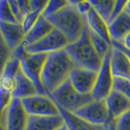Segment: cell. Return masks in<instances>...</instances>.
Here are the masks:
<instances>
[{"label":"cell","instance_id":"1","mask_svg":"<svg viewBox=\"0 0 130 130\" xmlns=\"http://www.w3.org/2000/svg\"><path fill=\"white\" fill-rule=\"evenodd\" d=\"M75 68L65 50L49 54L41 75V81L46 94H51L68 81Z\"/></svg>","mask_w":130,"mask_h":130},{"label":"cell","instance_id":"2","mask_svg":"<svg viewBox=\"0 0 130 130\" xmlns=\"http://www.w3.org/2000/svg\"><path fill=\"white\" fill-rule=\"evenodd\" d=\"M46 19L55 28L66 37L69 44L78 40L87 26L85 16L80 13L71 1L63 9Z\"/></svg>","mask_w":130,"mask_h":130},{"label":"cell","instance_id":"3","mask_svg":"<svg viewBox=\"0 0 130 130\" xmlns=\"http://www.w3.org/2000/svg\"><path fill=\"white\" fill-rule=\"evenodd\" d=\"M76 68H86L99 72L103 59L97 54L90 42L86 26L82 36L75 42L68 44L65 48Z\"/></svg>","mask_w":130,"mask_h":130},{"label":"cell","instance_id":"4","mask_svg":"<svg viewBox=\"0 0 130 130\" xmlns=\"http://www.w3.org/2000/svg\"><path fill=\"white\" fill-rule=\"evenodd\" d=\"M47 55L45 54H29L26 51L23 44L12 51L11 54L12 57L20 59L21 71L34 83L38 94L42 95L46 94L41 81V75Z\"/></svg>","mask_w":130,"mask_h":130},{"label":"cell","instance_id":"5","mask_svg":"<svg viewBox=\"0 0 130 130\" xmlns=\"http://www.w3.org/2000/svg\"><path fill=\"white\" fill-rule=\"evenodd\" d=\"M47 95L54 100L57 106L72 113L94 100L92 94H81L77 92L69 80L55 91Z\"/></svg>","mask_w":130,"mask_h":130},{"label":"cell","instance_id":"6","mask_svg":"<svg viewBox=\"0 0 130 130\" xmlns=\"http://www.w3.org/2000/svg\"><path fill=\"white\" fill-rule=\"evenodd\" d=\"M69 42L66 37L60 31L54 28L38 42L24 47L26 51L29 54L49 55L51 53L65 50Z\"/></svg>","mask_w":130,"mask_h":130},{"label":"cell","instance_id":"7","mask_svg":"<svg viewBox=\"0 0 130 130\" xmlns=\"http://www.w3.org/2000/svg\"><path fill=\"white\" fill-rule=\"evenodd\" d=\"M21 103L29 116H55L60 115L56 103L47 94H36L25 98L21 99Z\"/></svg>","mask_w":130,"mask_h":130},{"label":"cell","instance_id":"8","mask_svg":"<svg viewBox=\"0 0 130 130\" xmlns=\"http://www.w3.org/2000/svg\"><path fill=\"white\" fill-rule=\"evenodd\" d=\"M28 115L24 110L21 100L12 98L4 112L1 124L6 130H27Z\"/></svg>","mask_w":130,"mask_h":130},{"label":"cell","instance_id":"9","mask_svg":"<svg viewBox=\"0 0 130 130\" xmlns=\"http://www.w3.org/2000/svg\"><path fill=\"white\" fill-rule=\"evenodd\" d=\"M74 114L93 126H105L111 121L106 100H93Z\"/></svg>","mask_w":130,"mask_h":130},{"label":"cell","instance_id":"10","mask_svg":"<svg viewBox=\"0 0 130 130\" xmlns=\"http://www.w3.org/2000/svg\"><path fill=\"white\" fill-rule=\"evenodd\" d=\"M114 89V76L111 69V53L103 59L98 72L95 86L92 92L94 100H106Z\"/></svg>","mask_w":130,"mask_h":130},{"label":"cell","instance_id":"11","mask_svg":"<svg viewBox=\"0 0 130 130\" xmlns=\"http://www.w3.org/2000/svg\"><path fill=\"white\" fill-rule=\"evenodd\" d=\"M98 72L86 68H75L71 72L69 80L76 90L81 94H92Z\"/></svg>","mask_w":130,"mask_h":130},{"label":"cell","instance_id":"12","mask_svg":"<svg viewBox=\"0 0 130 130\" xmlns=\"http://www.w3.org/2000/svg\"><path fill=\"white\" fill-rule=\"evenodd\" d=\"M110 119L116 121L130 111V100L116 89H114L106 99Z\"/></svg>","mask_w":130,"mask_h":130},{"label":"cell","instance_id":"13","mask_svg":"<svg viewBox=\"0 0 130 130\" xmlns=\"http://www.w3.org/2000/svg\"><path fill=\"white\" fill-rule=\"evenodd\" d=\"M0 34L11 51L23 44L26 35L21 24L3 22H0Z\"/></svg>","mask_w":130,"mask_h":130},{"label":"cell","instance_id":"14","mask_svg":"<svg viewBox=\"0 0 130 130\" xmlns=\"http://www.w3.org/2000/svg\"><path fill=\"white\" fill-rule=\"evenodd\" d=\"M111 69L114 77L130 80V59L124 51L113 46L111 52Z\"/></svg>","mask_w":130,"mask_h":130},{"label":"cell","instance_id":"15","mask_svg":"<svg viewBox=\"0 0 130 130\" xmlns=\"http://www.w3.org/2000/svg\"><path fill=\"white\" fill-rule=\"evenodd\" d=\"M111 42L121 43L130 34V13L124 11L108 24Z\"/></svg>","mask_w":130,"mask_h":130},{"label":"cell","instance_id":"16","mask_svg":"<svg viewBox=\"0 0 130 130\" xmlns=\"http://www.w3.org/2000/svg\"><path fill=\"white\" fill-rule=\"evenodd\" d=\"M64 121L63 117L55 116H28L27 130H58Z\"/></svg>","mask_w":130,"mask_h":130},{"label":"cell","instance_id":"17","mask_svg":"<svg viewBox=\"0 0 130 130\" xmlns=\"http://www.w3.org/2000/svg\"><path fill=\"white\" fill-rule=\"evenodd\" d=\"M85 21L89 29L102 37L108 42L111 43L108 24L101 17L100 15L93 9V7H92L85 15Z\"/></svg>","mask_w":130,"mask_h":130},{"label":"cell","instance_id":"18","mask_svg":"<svg viewBox=\"0 0 130 130\" xmlns=\"http://www.w3.org/2000/svg\"><path fill=\"white\" fill-rule=\"evenodd\" d=\"M54 28V26L42 15L34 24V26L26 34L23 45L24 46H27L38 42L45 36H46L49 32H51Z\"/></svg>","mask_w":130,"mask_h":130},{"label":"cell","instance_id":"19","mask_svg":"<svg viewBox=\"0 0 130 130\" xmlns=\"http://www.w3.org/2000/svg\"><path fill=\"white\" fill-rule=\"evenodd\" d=\"M36 94L38 93L35 85L20 69L15 75V88L11 93V97L21 100Z\"/></svg>","mask_w":130,"mask_h":130},{"label":"cell","instance_id":"20","mask_svg":"<svg viewBox=\"0 0 130 130\" xmlns=\"http://www.w3.org/2000/svg\"><path fill=\"white\" fill-rule=\"evenodd\" d=\"M57 107L59 108L60 116L63 119L64 124L67 126L68 130H95L96 126L89 124L87 121L77 116L74 113L68 111L59 106Z\"/></svg>","mask_w":130,"mask_h":130},{"label":"cell","instance_id":"21","mask_svg":"<svg viewBox=\"0 0 130 130\" xmlns=\"http://www.w3.org/2000/svg\"><path fill=\"white\" fill-rule=\"evenodd\" d=\"M89 36L90 42L93 45V48H94L97 54L99 55L102 59H104L107 55L111 53L112 50V45L111 43L108 42L107 41H106L104 38H103L99 35L95 34L94 32H93L88 28Z\"/></svg>","mask_w":130,"mask_h":130},{"label":"cell","instance_id":"22","mask_svg":"<svg viewBox=\"0 0 130 130\" xmlns=\"http://www.w3.org/2000/svg\"><path fill=\"white\" fill-rule=\"evenodd\" d=\"M91 4L98 13L108 24L111 22V15L116 1L113 0H99V1H90Z\"/></svg>","mask_w":130,"mask_h":130},{"label":"cell","instance_id":"23","mask_svg":"<svg viewBox=\"0 0 130 130\" xmlns=\"http://www.w3.org/2000/svg\"><path fill=\"white\" fill-rule=\"evenodd\" d=\"M12 51L7 46L3 37L0 34V79L3 76L7 63L11 58Z\"/></svg>","mask_w":130,"mask_h":130},{"label":"cell","instance_id":"24","mask_svg":"<svg viewBox=\"0 0 130 130\" xmlns=\"http://www.w3.org/2000/svg\"><path fill=\"white\" fill-rule=\"evenodd\" d=\"M69 3V1L66 0H51L48 1L46 7L42 11V16L45 18H48L50 16L55 15L61 9L66 7Z\"/></svg>","mask_w":130,"mask_h":130},{"label":"cell","instance_id":"25","mask_svg":"<svg viewBox=\"0 0 130 130\" xmlns=\"http://www.w3.org/2000/svg\"><path fill=\"white\" fill-rule=\"evenodd\" d=\"M0 22L11 24L18 23L14 17L8 1H0Z\"/></svg>","mask_w":130,"mask_h":130},{"label":"cell","instance_id":"26","mask_svg":"<svg viewBox=\"0 0 130 130\" xmlns=\"http://www.w3.org/2000/svg\"><path fill=\"white\" fill-rule=\"evenodd\" d=\"M42 15V11H34L29 12L28 15L24 16L21 24L25 34H27L34 26V24L37 23V21H38Z\"/></svg>","mask_w":130,"mask_h":130},{"label":"cell","instance_id":"27","mask_svg":"<svg viewBox=\"0 0 130 130\" xmlns=\"http://www.w3.org/2000/svg\"><path fill=\"white\" fill-rule=\"evenodd\" d=\"M114 89L123 93L130 100V80L122 77H114Z\"/></svg>","mask_w":130,"mask_h":130},{"label":"cell","instance_id":"28","mask_svg":"<svg viewBox=\"0 0 130 130\" xmlns=\"http://www.w3.org/2000/svg\"><path fill=\"white\" fill-rule=\"evenodd\" d=\"M116 130H130V111L116 120Z\"/></svg>","mask_w":130,"mask_h":130},{"label":"cell","instance_id":"29","mask_svg":"<svg viewBox=\"0 0 130 130\" xmlns=\"http://www.w3.org/2000/svg\"><path fill=\"white\" fill-rule=\"evenodd\" d=\"M71 3L74 5L80 13L85 16L88 12L93 7L90 1H71Z\"/></svg>","mask_w":130,"mask_h":130},{"label":"cell","instance_id":"30","mask_svg":"<svg viewBox=\"0 0 130 130\" xmlns=\"http://www.w3.org/2000/svg\"><path fill=\"white\" fill-rule=\"evenodd\" d=\"M127 2L128 1H119V0H118V1H116L115 7H114L112 15H111V22L112 21V20H115L116 18H117L119 15H120L122 13H124V12L126 11Z\"/></svg>","mask_w":130,"mask_h":130},{"label":"cell","instance_id":"31","mask_svg":"<svg viewBox=\"0 0 130 130\" xmlns=\"http://www.w3.org/2000/svg\"><path fill=\"white\" fill-rule=\"evenodd\" d=\"M8 2H9L11 11H12V13H13V15L15 18L16 21H17L19 24H22L24 16L23 15L20 9V7L18 5V2L17 1H8Z\"/></svg>","mask_w":130,"mask_h":130},{"label":"cell","instance_id":"32","mask_svg":"<svg viewBox=\"0 0 130 130\" xmlns=\"http://www.w3.org/2000/svg\"><path fill=\"white\" fill-rule=\"evenodd\" d=\"M48 1H44V0H32L29 1V7L31 11H42L46 7Z\"/></svg>","mask_w":130,"mask_h":130},{"label":"cell","instance_id":"33","mask_svg":"<svg viewBox=\"0 0 130 130\" xmlns=\"http://www.w3.org/2000/svg\"><path fill=\"white\" fill-rule=\"evenodd\" d=\"M17 2L20 7V9L21 11L24 16H25L29 12H31V9L29 7V1H17Z\"/></svg>","mask_w":130,"mask_h":130},{"label":"cell","instance_id":"34","mask_svg":"<svg viewBox=\"0 0 130 130\" xmlns=\"http://www.w3.org/2000/svg\"><path fill=\"white\" fill-rule=\"evenodd\" d=\"M111 45L113 46H115V47H117V48H119L120 50H121L122 51H124L126 55H128V57L129 58V59H130V51H128V50H126V49L122 46V44L121 43H120V42H111Z\"/></svg>","mask_w":130,"mask_h":130},{"label":"cell","instance_id":"35","mask_svg":"<svg viewBox=\"0 0 130 130\" xmlns=\"http://www.w3.org/2000/svg\"><path fill=\"white\" fill-rule=\"evenodd\" d=\"M121 44L126 50L130 51V34L125 37V38L123 40V42H121Z\"/></svg>","mask_w":130,"mask_h":130},{"label":"cell","instance_id":"36","mask_svg":"<svg viewBox=\"0 0 130 130\" xmlns=\"http://www.w3.org/2000/svg\"><path fill=\"white\" fill-rule=\"evenodd\" d=\"M104 128L105 130H116V121H113V120H111L107 123L104 126Z\"/></svg>","mask_w":130,"mask_h":130},{"label":"cell","instance_id":"37","mask_svg":"<svg viewBox=\"0 0 130 130\" xmlns=\"http://www.w3.org/2000/svg\"><path fill=\"white\" fill-rule=\"evenodd\" d=\"M126 11L130 13V0L127 2V5H126Z\"/></svg>","mask_w":130,"mask_h":130},{"label":"cell","instance_id":"38","mask_svg":"<svg viewBox=\"0 0 130 130\" xmlns=\"http://www.w3.org/2000/svg\"><path fill=\"white\" fill-rule=\"evenodd\" d=\"M95 130H105L104 126H96Z\"/></svg>","mask_w":130,"mask_h":130},{"label":"cell","instance_id":"39","mask_svg":"<svg viewBox=\"0 0 130 130\" xmlns=\"http://www.w3.org/2000/svg\"><path fill=\"white\" fill-rule=\"evenodd\" d=\"M58 130H68V128H67V126L64 124V125H63L60 128H59Z\"/></svg>","mask_w":130,"mask_h":130},{"label":"cell","instance_id":"40","mask_svg":"<svg viewBox=\"0 0 130 130\" xmlns=\"http://www.w3.org/2000/svg\"><path fill=\"white\" fill-rule=\"evenodd\" d=\"M0 130H6V128L4 127L3 125H2L1 124H0Z\"/></svg>","mask_w":130,"mask_h":130}]
</instances>
